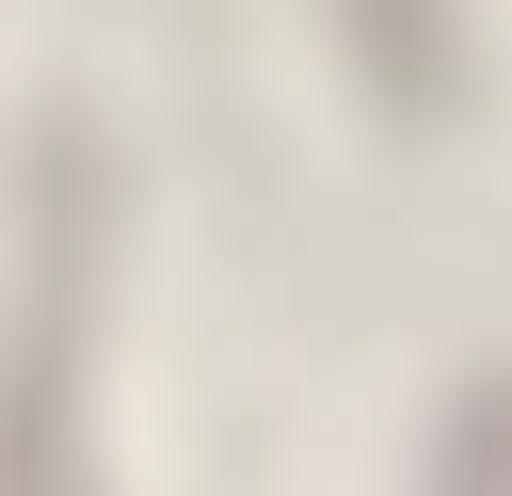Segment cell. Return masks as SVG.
<instances>
[{"label": "cell", "mask_w": 512, "mask_h": 496, "mask_svg": "<svg viewBox=\"0 0 512 496\" xmlns=\"http://www.w3.org/2000/svg\"><path fill=\"white\" fill-rule=\"evenodd\" d=\"M80 304H96V144H32V288L0 336V496H80Z\"/></svg>", "instance_id": "6da1fadb"}, {"label": "cell", "mask_w": 512, "mask_h": 496, "mask_svg": "<svg viewBox=\"0 0 512 496\" xmlns=\"http://www.w3.org/2000/svg\"><path fill=\"white\" fill-rule=\"evenodd\" d=\"M352 64H368V96L384 112H448V0H352Z\"/></svg>", "instance_id": "7a4b0ae2"}, {"label": "cell", "mask_w": 512, "mask_h": 496, "mask_svg": "<svg viewBox=\"0 0 512 496\" xmlns=\"http://www.w3.org/2000/svg\"><path fill=\"white\" fill-rule=\"evenodd\" d=\"M432 496H512V384H464V416L432 448Z\"/></svg>", "instance_id": "3957f363"}]
</instances>
